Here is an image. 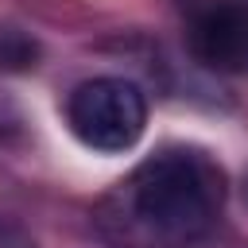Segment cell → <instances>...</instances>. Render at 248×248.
<instances>
[{"label":"cell","mask_w":248,"mask_h":248,"mask_svg":"<svg viewBox=\"0 0 248 248\" xmlns=\"http://www.w3.org/2000/svg\"><path fill=\"white\" fill-rule=\"evenodd\" d=\"M225 190V170L209 151L170 143L101 198L97 225L116 248H186L217 225Z\"/></svg>","instance_id":"obj_1"},{"label":"cell","mask_w":248,"mask_h":248,"mask_svg":"<svg viewBox=\"0 0 248 248\" xmlns=\"http://www.w3.org/2000/svg\"><path fill=\"white\" fill-rule=\"evenodd\" d=\"M66 124L85 147L116 155L140 143L147 128V101L140 85L124 78H93L70 93Z\"/></svg>","instance_id":"obj_2"},{"label":"cell","mask_w":248,"mask_h":248,"mask_svg":"<svg viewBox=\"0 0 248 248\" xmlns=\"http://www.w3.org/2000/svg\"><path fill=\"white\" fill-rule=\"evenodd\" d=\"M190 54L217 74H248V12L236 0H198L186 12Z\"/></svg>","instance_id":"obj_3"},{"label":"cell","mask_w":248,"mask_h":248,"mask_svg":"<svg viewBox=\"0 0 248 248\" xmlns=\"http://www.w3.org/2000/svg\"><path fill=\"white\" fill-rule=\"evenodd\" d=\"M39 62V43L19 27H0V70H31Z\"/></svg>","instance_id":"obj_4"},{"label":"cell","mask_w":248,"mask_h":248,"mask_svg":"<svg viewBox=\"0 0 248 248\" xmlns=\"http://www.w3.org/2000/svg\"><path fill=\"white\" fill-rule=\"evenodd\" d=\"M236 4H240V8H244V12H248V0H236Z\"/></svg>","instance_id":"obj_5"}]
</instances>
